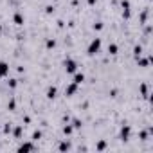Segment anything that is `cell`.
Instances as JSON below:
<instances>
[{"instance_id":"obj_24","label":"cell","mask_w":153,"mask_h":153,"mask_svg":"<svg viewBox=\"0 0 153 153\" xmlns=\"http://www.w3.org/2000/svg\"><path fill=\"white\" fill-rule=\"evenodd\" d=\"M148 135H149V131L146 130V131H140V135H139V137H140V140H146V139H148Z\"/></svg>"},{"instance_id":"obj_10","label":"cell","mask_w":153,"mask_h":153,"mask_svg":"<svg viewBox=\"0 0 153 153\" xmlns=\"http://www.w3.org/2000/svg\"><path fill=\"white\" fill-rule=\"evenodd\" d=\"M13 22H15L16 25H24L25 18H24V15H22V13H15V15H13Z\"/></svg>"},{"instance_id":"obj_4","label":"cell","mask_w":153,"mask_h":153,"mask_svg":"<svg viewBox=\"0 0 153 153\" xmlns=\"http://www.w3.org/2000/svg\"><path fill=\"white\" fill-rule=\"evenodd\" d=\"M130 135H131V126H130V124H123L119 137H121L123 140H128V139H130Z\"/></svg>"},{"instance_id":"obj_18","label":"cell","mask_w":153,"mask_h":153,"mask_svg":"<svg viewBox=\"0 0 153 153\" xmlns=\"http://www.w3.org/2000/svg\"><path fill=\"white\" fill-rule=\"evenodd\" d=\"M133 56L137 58V56H142V45H135L133 47Z\"/></svg>"},{"instance_id":"obj_12","label":"cell","mask_w":153,"mask_h":153,"mask_svg":"<svg viewBox=\"0 0 153 153\" xmlns=\"http://www.w3.org/2000/svg\"><path fill=\"white\" fill-rule=\"evenodd\" d=\"M11 131H13L15 139H22V133H24V126H20V124H18V126H15Z\"/></svg>"},{"instance_id":"obj_19","label":"cell","mask_w":153,"mask_h":153,"mask_svg":"<svg viewBox=\"0 0 153 153\" xmlns=\"http://www.w3.org/2000/svg\"><path fill=\"white\" fill-rule=\"evenodd\" d=\"M72 131H74L72 124H65V126H63V133H65V135H72Z\"/></svg>"},{"instance_id":"obj_22","label":"cell","mask_w":153,"mask_h":153,"mask_svg":"<svg viewBox=\"0 0 153 153\" xmlns=\"http://www.w3.org/2000/svg\"><path fill=\"white\" fill-rule=\"evenodd\" d=\"M97 149H99V151H105V149H106V142H105V140H101V142L97 144Z\"/></svg>"},{"instance_id":"obj_14","label":"cell","mask_w":153,"mask_h":153,"mask_svg":"<svg viewBox=\"0 0 153 153\" xmlns=\"http://www.w3.org/2000/svg\"><path fill=\"white\" fill-rule=\"evenodd\" d=\"M108 52H110L112 56H115V54L119 52V47H117V43H110V45H108Z\"/></svg>"},{"instance_id":"obj_23","label":"cell","mask_w":153,"mask_h":153,"mask_svg":"<svg viewBox=\"0 0 153 153\" xmlns=\"http://www.w3.org/2000/svg\"><path fill=\"white\" fill-rule=\"evenodd\" d=\"M103 29V22H96L94 24V31H101Z\"/></svg>"},{"instance_id":"obj_6","label":"cell","mask_w":153,"mask_h":153,"mask_svg":"<svg viewBox=\"0 0 153 153\" xmlns=\"http://www.w3.org/2000/svg\"><path fill=\"white\" fill-rule=\"evenodd\" d=\"M18 151L20 153H27V151H34V144L33 142H22L18 146Z\"/></svg>"},{"instance_id":"obj_28","label":"cell","mask_w":153,"mask_h":153,"mask_svg":"<svg viewBox=\"0 0 153 153\" xmlns=\"http://www.w3.org/2000/svg\"><path fill=\"white\" fill-rule=\"evenodd\" d=\"M11 130H13V128H11V124H6V126H4V133H9Z\"/></svg>"},{"instance_id":"obj_7","label":"cell","mask_w":153,"mask_h":153,"mask_svg":"<svg viewBox=\"0 0 153 153\" xmlns=\"http://www.w3.org/2000/svg\"><path fill=\"white\" fill-rule=\"evenodd\" d=\"M9 76V63L0 61V78H7Z\"/></svg>"},{"instance_id":"obj_25","label":"cell","mask_w":153,"mask_h":153,"mask_svg":"<svg viewBox=\"0 0 153 153\" xmlns=\"http://www.w3.org/2000/svg\"><path fill=\"white\" fill-rule=\"evenodd\" d=\"M45 13H47V15H52V13H54V6H47V7H45Z\"/></svg>"},{"instance_id":"obj_5","label":"cell","mask_w":153,"mask_h":153,"mask_svg":"<svg viewBox=\"0 0 153 153\" xmlns=\"http://www.w3.org/2000/svg\"><path fill=\"white\" fill-rule=\"evenodd\" d=\"M72 76H74V78H72V83H76L78 87H79V85L85 81V74H83V72H78V70H76Z\"/></svg>"},{"instance_id":"obj_13","label":"cell","mask_w":153,"mask_h":153,"mask_svg":"<svg viewBox=\"0 0 153 153\" xmlns=\"http://www.w3.org/2000/svg\"><path fill=\"white\" fill-rule=\"evenodd\" d=\"M139 90H140V96H142V97H146V99L149 97V92H148V85H146V83H142V85L139 87Z\"/></svg>"},{"instance_id":"obj_15","label":"cell","mask_w":153,"mask_h":153,"mask_svg":"<svg viewBox=\"0 0 153 153\" xmlns=\"http://www.w3.org/2000/svg\"><path fill=\"white\" fill-rule=\"evenodd\" d=\"M58 149H59V151H68V149H70V142H67V140H63V142H59V146H58Z\"/></svg>"},{"instance_id":"obj_27","label":"cell","mask_w":153,"mask_h":153,"mask_svg":"<svg viewBox=\"0 0 153 153\" xmlns=\"http://www.w3.org/2000/svg\"><path fill=\"white\" fill-rule=\"evenodd\" d=\"M15 106H16L15 101H9V103H7V108H9V110H15Z\"/></svg>"},{"instance_id":"obj_8","label":"cell","mask_w":153,"mask_h":153,"mask_svg":"<svg viewBox=\"0 0 153 153\" xmlns=\"http://www.w3.org/2000/svg\"><path fill=\"white\" fill-rule=\"evenodd\" d=\"M135 59H137V65H139V67H142V68H146V67L149 65V61H151L153 58H151V56H148V58H142V56H137Z\"/></svg>"},{"instance_id":"obj_17","label":"cell","mask_w":153,"mask_h":153,"mask_svg":"<svg viewBox=\"0 0 153 153\" xmlns=\"http://www.w3.org/2000/svg\"><path fill=\"white\" fill-rule=\"evenodd\" d=\"M45 47H47V49H54V47H56V40H54V38H49V40L45 42Z\"/></svg>"},{"instance_id":"obj_1","label":"cell","mask_w":153,"mask_h":153,"mask_svg":"<svg viewBox=\"0 0 153 153\" xmlns=\"http://www.w3.org/2000/svg\"><path fill=\"white\" fill-rule=\"evenodd\" d=\"M101 43H103L101 38H94V40L88 43V47H87V54H88V56H96V54L101 51Z\"/></svg>"},{"instance_id":"obj_16","label":"cell","mask_w":153,"mask_h":153,"mask_svg":"<svg viewBox=\"0 0 153 153\" xmlns=\"http://www.w3.org/2000/svg\"><path fill=\"white\" fill-rule=\"evenodd\" d=\"M81 126H83L81 119H72V128H74V130H79Z\"/></svg>"},{"instance_id":"obj_29","label":"cell","mask_w":153,"mask_h":153,"mask_svg":"<svg viewBox=\"0 0 153 153\" xmlns=\"http://www.w3.org/2000/svg\"><path fill=\"white\" fill-rule=\"evenodd\" d=\"M88 4H90V6H94V4H96V0H88Z\"/></svg>"},{"instance_id":"obj_9","label":"cell","mask_w":153,"mask_h":153,"mask_svg":"<svg viewBox=\"0 0 153 153\" xmlns=\"http://www.w3.org/2000/svg\"><path fill=\"white\" fill-rule=\"evenodd\" d=\"M76 92H78V85H76V83L67 85V88H65V96H67V97H72Z\"/></svg>"},{"instance_id":"obj_11","label":"cell","mask_w":153,"mask_h":153,"mask_svg":"<svg viewBox=\"0 0 153 153\" xmlns=\"http://www.w3.org/2000/svg\"><path fill=\"white\" fill-rule=\"evenodd\" d=\"M45 96H47V99H56V96H58V88H56V87H49Z\"/></svg>"},{"instance_id":"obj_3","label":"cell","mask_w":153,"mask_h":153,"mask_svg":"<svg viewBox=\"0 0 153 153\" xmlns=\"http://www.w3.org/2000/svg\"><path fill=\"white\" fill-rule=\"evenodd\" d=\"M121 7H123V18H124V20H130V16H131L130 2H128V0H123V2H121Z\"/></svg>"},{"instance_id":"obj_2","label":"cell","mask_w":153,"mask_h":153,"mask_svg":"<svg viewBox=\"0 0 153 153\" xmlns=\"http://www.w3.org/2000/svg\"><path fill=\"white\" fill-rule=\"evenodd\" d=\"M63 68H65L67 74H74L76 70H78V63H76L72 58H67V59L63 61Z\"/></svg>"},{"instance_id":"obj_26","label":"cell","mask_w":153,"mask_h":153,"mask_svg":"<svg viewBox=\"0 0 153 153\" xmlns=\"http://www.w3.org/2000/svg\"><path fill=\"white\" fill-rule=\"evenodd\" d=\"M146 20H148V11H144V13L140 15V22H142V24H146Z\"/></svg>"},{"instance_id":"obj_21","label":"cell","mask_w":153,"mask_h":153,"mask_svg":"<svg viewBox=\"0 0 153 153\" xmlns=\"http://www.w3.org/2000/svg\"><path fill=\"white\" fill-rule=\"evenodd\" d=\"M7 85H9V88H16V85H18V79H9V81H7Z\"/></svg>"},{"instance_id":"obj_20","label":"cell","mask_w":153,"mask_h":153,"mask_svg":"<svg viewBox=\"0 0 153 153\" xmlns=\"http://www.w3.org/2000/svg\"><path fill=\"white\" fill-rule=\"evenodd\" d=\"M42 135H43V133H42V130H34V131H33V140H40V139H42Z\"/></svg>"}]
</instances>
